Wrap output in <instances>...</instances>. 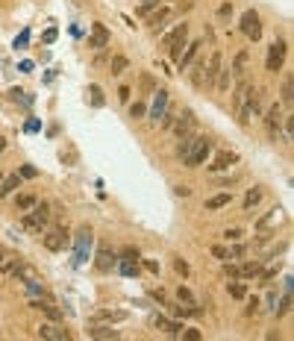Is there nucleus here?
<instances>
[{"label":"nucleus","mask_w":294,"mask_h":341,"mask_svg":"<svg viewBox=\"0 0 294 341\" xmlns=\"http://www.w3.org/2000/svg\"><path fill=\"white\" fill-rule=\"evenodd\" d=\"M176 194H179V197H188V186H176Z\"/></svg>","instance_id":"obj_50"},{"label":"nucleus","mask_w":294,"mask_h":341,"mask_svg":"<svg viewBox=\"0 0 294 341\" xmlns=\"http://www.w3.org/2000/svg\"><path fill=\"white\" fill-rule=\"evenodd\" d=\"M209 250H212V256H215V259H230V250L221 247V244H212Z\"/></svg>","instance_id":"obj_36"},{"label":"nucleus","mask_w":294,"mask_h":341,"mask_svg":"<svg viewBox=\"0 0 294 341\" xmlns=\"http://www.w3.org/2000/svg\"><path fill=\"white\" fill-rule=\"evenodd\" d=\"M165 109H168V92H156V100L150 106V118L153 121H159L165 115Z\"/></svg>","instance_id":"obj_14"},{"label":"nucleus","mask_w":294,"mask_h":341,"mask_svg":"<svg viewBox=\"0 0 294 341\" xmlns=\"http://www.w3.org/2000/svg\"><path fill=\"white\" fill-rule=\"evenodd\" d=\"M227 291H230V297H235V300H244L247 285H241V282H227Z\"/></svg>","instance_id":"obj_27"},{"label":"nucleus","mask_w":294,"mask_h":341,"mask_svg":"<svg viewBox=\"0 0 294 341\" xmlns=\"http://www.w3.org/2000/svg\"><path fill=\"white\" fill-rule=\"evenodd\" d=\"M127 71V56H112V74H124Z\"/></svg>","instance_id":"obj_31"},{"label":"nucleus","mask_w":294,"mask_h":341,"mask_svg":"<svg viewBox=\"0 0 294 341\" xmlns=\"http://www.w3.org/2000/svg\"><path fill=\"white\" fill-rule=\"evenodd\" d=\"M124 256H127V259H139V250H135V247H127V250H124Z\"/></svg>","instance_id":"obj_47"},{"label":"nucleus","mask_w":294,"mask_h":341,"mask_svg":"<svg viewBox=\"0 0 294 341\" xmlns=\"http://www.w3.org/2000/svg\"><path fill=\"white\" fill-rule=\"evenodd\" d=\"M259 200H262V188H250V191L244 194V209H253Z\"/></svg>","instance_id":"obj_29"},{"label":"nucleus","mask_w":294,"mask_h":341,"mask_svg":"<svg viewBox=\"0 0 294 341\" xmlns=\"http://www.w3.org/2000/svg\"><path fill=\"white\" fill-rule=\"evenodd\" d=\"M197 47H200V41H191V44H188V50H186V56L176 59V62H179V71H186L188 65H191V59L197 56Z\"/></svg>","instance_id":"obj_22"},{"label":"nucleus","mask_w":294,"mask_h":341,"mask_svg":"<svg viewBox=\"0 0 294 341\" xmlns=\"http://www.w3.org/2000/svg\"><path fill=\"white\" fill-rule=\"evenodd\" d=\"M47 221H50V206H47V203H35L33 209H27V215L21 218V226L30 230V233H35V235H41Z\"/></svg>","instance_id":"obj_1"},{"label":"nucleus","mask_w":294,"mask_h":341,"mask_svg":"<svg viewBox=\"0 0 294 341\" xmlns=\"http://www.w3.org/2000/svg\"><path fill=\"white\" fill-rule=\"evenodd\" d=\"M144 112H147V106L141 103V100H135V103L129 106V115H132V118H141Z\"/></svg>","instance_id":"obj_35"},{"label":"nucleus","mask_w":294,"mask_h":341,"mask_svg":"<svg viewBox=\"0 0 294 341\" xmlns=\"http://www.w3.org/2000/svg\"><path fill=\"white\" fill-rule=\"evenodd\" d=\"M35 203H38V200H35L33 194H18V197H15V209H18V212H27V209H33Z\"/></svg>","instance_id":"obj_23"},{"label":"nucleus","mask_w":294,"mask_h":341,"mask_svg":"<svg viewBox=\"0 0 294 341\" xmlns=\"http://www.w3.org/2000/svg\"><path fill=\"white\" fill-rule=\"evenodd\" d=\"M288 309H291V297H288V294H285V297H282V303H280V309H274V315L280 317V315H285V312H288Z\"/></svg>","instance_id":"obj_37"},{"label":"nucleus","mask_w":294,"mask_h":341,"mask_svg":"<svg viewBox=\"0 0 294 341\" xmlns=\"http://www.w3.org/2000/svg\"><path fill=\"white\" fill-rule=\"evenodd\" d=\"M188 41V24H179L171 35H165V47H171V59L183 56V44Z\"/></svg>","instance_id":"obj_4"},{"label":"nucleus","mask_w":294,"mask_h":341,"mask_svg":"<svg viewBox=\"0 0 294 341\" xmlns=\"http://www.w3.org/2000/svg\"><path fill=\"white\" fill-rule=\"evenodd\" d=\"M194 141H197V135H191V132H188V135H183V144L176 147V153H179V156L186 159V156H188V150L194 147Z\"/></svg>","instance_id":"obj_28"},{"label":"nucleus","mask_w":294,"mask_h":341,"mask_svg":"<svg viewBox=\"0 0 294 341\" xmlns=\"http://www.w3.org/2000/svg\"><path fill=\"white\" fill-rule=\"evenodd\" d=\"M230 15H233V3H223L218 9V18H230Z\"/></svg>","instance_id":"obj_41"},{"label":"nucleus","mask_w":294,"mask_h":341,"mask_svg":"<svg viewBox=\"0 0 294 341\" xmlns=\"http://www.w3.org/2000/svg\"><path fill=\"white\" fill-rule=\"evenodd\" d=\"M277 270H280V265H274V268L265 270V274H262V285H268V280H274V277H277Z\"/></svg>","instance_id":"obj_38"},{"label":"nucleus","mask_w":294,"mask_h":341,"mask_svg":"<svg viewBox=\"0 0 294 341\" xmlns=\"http://www.w3.org/2000/svg\"><path fill=\"white\" fill-rule=\"evenodd\" d=\"M259 312V300H253V303H250V309H247V315H256Z\"/></svg>","instance_id":"obj_48"},{"label":"nucleus","mask_w":294,"mask_h":341,"mask_svg":"<svg viewBox=\"0 0 294 341\" xmlns=\"http://www.w3.org/2000/svg\"><path fill=\"white\" fill-rule=\"evenodd\" d=\"M191 127H194V115H191V109H186L179 118H174V124H171V129H174L176 139H183V135H188L191 132Z\"/></svg>","instance_id":"obj_7"},{"label":"nucleus","mask_w":294,"mask_h":341,"mask_svg":"<svg viewBox=\"0 0 294 341\" xmlns=\"http://www.w3.org/2000/svg\"><path fill=\"white\" fill-rule=\"evenodd\" d=\"M0 183H3V176H0Z\"/></svg>","instance_id":"obj_54"},{"label":"nucleus","mask_w":294,"mask_h":341,"mask_svg":"<svg viewBox=\"0 0 294 341\" xmlns=\"http://www.w3.org/2000/svg\"><path fill=\"white\" fill-rule=\"evenodd\" d=\"M230 80H233V71H218V77H215V85H218V92H227L230 88Z\"/></svg>","instance_id":"obj_26"},{"label":"nucleus","mask_w":294,"mask_h":341,"mask_svg":"<svg viewBox=\"0 0 294 341\" xmlns=\"http://www.w3.org/2000/svg\"><path fill=\"white\" fill-rule=\"evenodd\" d=\"M223 235H227V241H238V238H241V235H244V233H241L238 226H233V230H227V233H223Z\"/></svg>","instance_id":"obj_39"},{"label":"nucleus","mask_w":294,"mask_h":341,"mask_svg":"<svg viewBox=\"0 0 294 341\" xmlns=\"http://www.w3.org/2000/svg\"><path fill=\"white\" fill-rule=\"evenodd\" d=\"M221 71V53L215 50L209 56V62H203V85H215V77Z\"/></svg>","instance_id":"obj_6"},{"label":"nucleus","mask_w":294,"mask_h":341,"mask_svg":"<svg viewBox=\"0 0 294 341\" xmlns=\"http://www.w3.org/2000/svg\"><path fill=\"white\" fill-rule=\"evenodd\" d=\"M92 100H94V106L103 103V97H100V88H97V85H92Z\"/></svg>","instance_id":"obj_43"},{"label":"nucleus","mask_w":294,"mask_h":341,"mask_svg":"<svg viewBox=\"0 0 294 341\" xmlns=\"http://www.w3.org/2000/svg\"><path fill=\"white\" fill-rule=\"evenodd\" d=\"M238 162V153H233V150H221L218 156H215V162L209 165L212 171H223V168H230V165H235Z\"/></svg>","instance_id":"obj_13"},{"label":"nucleus","mask_w":294,"mask_h":341,"mask_svg":"<svg viewBox=\"0 0 294 341\" xmlns=\"http://www.w3.org/2000/svg\"><path fill=\"white\" fill-rule=\"evenodd\" d=\"M280 124H282V109L274 103L268 109V115H265V127L270 129V135H277V132H280Z\"/></svg>","instance_id":"obj_12"},{"label":"nucleus","mask_w":294,"mask_h":341,"mask_svg":"<svg viewBox=\"0 0 294 341\" xmlns=\"http://www.w3.org/2000/svg\"><path fill=\"white\" fill-rule=\"evenodd\" d=\"M280 218H282V215H280V209L274 206V209H270L268 215H265V218H262V221L256 223V230H259V233H265L268 226H274V223H280Z\"/></svg>","instance_id":"obj_18"},{"label":"nucleus","mask_w":294,"mask_h":341,"mask_svg":"<svg viewBox=\"0 0 294 341\" xmlns=\"http://www.w3.org/2000/svg\"><path fill=\"white\" fill-rule=\"evenodd\" d=\"M174 268H176V274H183V277H188V265L183 262V259H176V262H174Z\"/></svg>","instance_id":"obj_42"},{"label":"nucleus","mask_w":294,"mask_h":341,"mask_svg":"<svg viewBox=\"0 0 294 341\" xmlns=\"http://www.w3.org/2000/svg\"><path fill=\"white\" fill-rule=\"evenodd\" d=\"M153 3H159V0H144V6H141V12H147L153 6Z\"/></svg>","instance_id":"obj_51"},{"label":"nucleus","mask_w":294,"mask_h":341,"mask_svg":"<svg viewBox=\"0 0 294 341\" xmlns=\"http://www.w3.org/2000/svg\"><path fill=\"white\" fill-rule=\"evenodd\" d=\"M35 174H38V171H35V168H21V176H27V179H33Z\"/></svg>","instance_id":"obj_46"},{"label":"nucleus","mask_w":294,"mask_h":341,"mask_svg":"<svg viewBox=\"0 0 294 341\" xmlns=\"http://www.w3.org/2000/svg\"><path fill=\"white\" fill-rule=\"evenodd\" d=\"M97 321H112V324H115V321H127V312H112V309H103V312H97Z\"/></svg>","instance_id":"obj_25"},{"label":"nucleus","mask_w":294,"mask_h":341,"mask_svg":"<svg viewBox=\"0 0 294 341\" xmlns=\"http://www.w3.org/2000/svg\"><path fill=\"white\" fill-rule=\"evenodd\" d=\"M144 268H147V270H153V274H159V262H153V259H147V262H144Z\"/></svg>","instance_id":"obj_45"},{"label":"nucleus","mask_w":294,"mask_h":341,"mask_svg":"<svg viewBox=\"0 0 294 341\" xmlns=\"http://www.w3.org/2000/svg\"><path fill=\"white\" fill-rule=\"evenodd\" d=\"M282 139L285 141H291V129H294V118H282Z\"/></svg>","instance_id":"obj_32"},{"label":"nucleus","mask_w":294,"mask_h":341,"mask_svg":"<svg viewBox=\"0 0 294 341\" xmlns=\"http://www.w3.org/2000/svg\"><path fill=\"white\" fill-rule=\"evenodd\" d=\"M168 15H171V9H168V6H162L159 12H150V15H147V24H150V27H156V30H162V24L168 21Z\"/></svg>","instance_id":"obj_19"},{"label":"nucleus","mask_w":294,"mask_h":341,"mask_svg":"<svg viewBox=\"0 0 294 341\" xmlns=\"http://www.w3.org/2000/svg\"><path fill=\"white\" fill-rule=\"evenodd\" d=\"M223 274H227L230 280H238V277H241V274H238V268H235V265H223Z\"/></svg>","instance_id":"obj_40"},{"label":"nucleus","mask_w":294,"mask_h":341,"mask_svg":"<svg viewBox=\"0 0 294 341\" xmlns=\"http://www.w3.org/2000/svg\"><path fill=\"white\" fill-rule=\"evenodd\" d=\"M285 59V41H274L268 50V71H280Z\"/></svg>","instance_id":"obj_8"},{"label":"nucleus","mask_w":294,"mask_h":341,"mask_svg":"<svg viewBox=\"0 0 294 341\" xmlns=\"http://www.w3.org/2000/svg\"><path fill=\"white\" fill-rule=\"evenodd\" d=\"M230 200H233V194H230V191H223V194H215V197L206 200V209H209V212L223 209V206H230Z\"/></svg>","instance_id":"obj_17"},{"label":"nucleus","mask_w":294,"mask_h":341,"mask_svg":"<svg viewBox=\"0 0 294 341\" xmlns=\"http://www.w3.org/2000/svg\"><path fill=\"white\" fill-rule=\"evenodd\" d=\"M21 186V176L18 174H9V176H3V183H0V197H9L15 188Z\"/></svg>","instance_id":"obj_16"},{"label":"nucleus","mask_w":294,"mask_h":341,"mask_svg":"<svg viewBox=\"0 0 294 341\" xmlns=\"http://www.w3.org/2000/svg\"><path fill=\"white\" fill-rule=\"evenodd\" d=\"M176 297H179V300H183V303H188V306H194V294L188 291L186 285H179V288H176Z\"/></svg>","instance_id":"obj_33"},{"label":"nucleus","mask_w":294,"mask_h":341,"mask_svg":"<svg viewBox=\"0 0 294 341\" xmlns=\"http://www.w3.org/2000/svg\"><path fill=\"white\" fill-rule=\"evenodd\" d=\"M241 33H244L247 38H253V41L262 38V24H259V15L253 9H247L244 15H241Z\"/></svg>","instance_id":"obj_5"},{"label":"nucleus","mask_w":294,"mask_h":341,"mask_svg":"<svg viewBox=\"0 0 294 341\" xmlns=\"http://www.w3.org/2000/svg\"><path fill=\"white\" fill-rule=\"evenodd\" d=\"M12 277H15L18 282H24V285H30V282H35V280H38V274H35V268H33V265H27V262H21L18 268L12 270Z\"/></svg>","instance_id":"obj_11"},{"label":"nucleus","mask_w":294,"mask_h":341,"mask_svg":"<svg viewBox=\"0 0 294 341\" xmlns=\"http://www.w3.org/2000/svg\"><path fill=\"white\" fill-rule=\"evenodd\" d=\"M291 100H294V94H291V77L282 82V103H288L291 106Z\"/></svg>","instance_id":"obj_34"},{"label":"nucleus","mask_w":294,"mask_h":341,"mask_svg":"<svg viewBox=\"0 0 294 341\" xmlns=\"http://www.w3.org/2000/svg\"><path fill=\"white\" fill-rule=\"evenodd\" d=\"M250 92H253V85L250 82H238V88H235V94H233V100H235V106H244V100L250 97Z\"/></svg>","instance_id":"obj_20"},{"label":"nucleus","mask_w":294,"mask_h":341,"mask_svg":"<svg viewBox=\"0 0 294 341\" xmlns=\"http://www.w3.org/2000/svg\"><path fill=\"white\" fill-rule=\"evenodd\" d=\"M3 147H6V141H3V139H0V153H3Z\"/></svg>","instance_id":"obj_53"},{"label":"nucleus","mask_w":294,"mask_h":341,"mask_svg":"<svg viewBox=\"0 0 294 341\" xmlns=\"http://www.w3.org/2000/svg\"><path fill=\"white\" fill-rule=\"evenodd\" d=\"M212 153V144H209V139L206 135H197V141H194V147L188 150V156L183 159V162L188 165V168H197L200 162H206V156Z\"/></svg>","instance_id":"obj_3"},{"label":"nucleus","mask_w":294,"mask_h":341,"mask_svg":"<svg viewBox=\"0 0 294 341\" xmlns=\"http://www.w3.org/2000/svg\"><path fill=\"white\" fill-rule=\"evenodd\" d=\"M183 335H186L188 341H200V329H186Z\"/></svg>","instance_id":"obj_44"},{"label":"nucleus","mask_w":294,"mask_h":341,"mask_svg":"<svg viewBox=\"0 0 294 341\" xmlns=\"http://www.w3.org/2000/svg\"><path fill=\"white\" fill-rule=\"evenodd\" d=\"M247 62H250V53H247V50H241V53H238V56H235V62H233V74L235 77H241V74H244L247 71Z\"/></svg>","instance_id":"obj_21"},{"label":"nucleus","mask_w":294,"mask_h":341,"mask_svg":"<svg viewBox=\"0 0 294 341\" xmlns=\"http://www.w3.org/2000/svg\"><path fill=\"white\" fill-rule=\"evenodd\" d=\"M41 241H44V247L50 250V253H59L62 247L68 244V230H65L62 223H56V226H50V230L41 235Z\"/></svg>","instance_id":"obj_2"},{"label":"nucleus","mask_w":294,"mask_h":341,"mask_svg":"<svg viewBox=\"0 0 294 341\" xmlns=\"http://www.w3.org/2000/svg\"><path fill=\"white\" fill-rule=\"evenodd\" d=\"M109 44V30H106L103 24H94L92 27V38H88V47H94V50H100V47Z\"/></svg>","instance_id":"obj_10"},{"label":"nucleus","mask_w":294,"mask_h":341,"mask_svg":"<svg viewBox=\"0 0 294 341\" xmlns=\"http://www.w3.org/2000/svg\"><path fill=\"white\" fill-rule=\"evenodd\" d=\"M259 270H262V262H247V265L238 268V274H241V277H256Z\"/></svg>","instance_id":"obj_30"},{"label":"nucleus","mask_w":294,"mask_h":341,"mask_svg":"<svg viewBox=\"0 0 294 341\" xmlns=\"http://www.w3.org/2000/svg\"><path fill=\"white\" fill-rule=\"evenodd\" d=\"M94 265H97V270H109L112 265H115V253L103 244L100 250H97V262H94Z\"/></svg>","instance_id":"obj_15"},{"label":"nucleus","mask_w":294,"mask_h":341,"mask_svg":"<svg viewBox=\"0 0 294 341\" xmlns=\"http://www.w3.org/2000/svg\"><path fill=\"white\" fill-rule=\"evenodd\" d=\"M118 97H121V100H129V88H127V85H124V88L118 92Z\"/></svg>","instance_id":"obj_49"},{"label":"nucleus","mask_w":294,"mask_h":341,"mask_svg":"<svg viewBox=\"0 0 294 341\" xmlns=\"http://www.w3.org/2000/svg\"><path fill=\"white\" fill-rule=\"evenodd\" d=\"M88 335H92V338H118V329H112V327H94V329H88Z\"/></svg>","instance_id":"obj_24"},{"label":"nucleus","mask_w":294,"mask_h":341,"mask_svg":"<svg viewBox=\"0 0 294 341\" xmlns=\"http://www.w3.org/2000/svg\"><path fill=\"white\" fill-rule=\"evenodd\" d=\"M38 335H41V338H50V341H68L71 338L68 329H62L59 324H41V327H38Z\"/></svg>","instance_id":"obj_9"},{"label":"nucleus","mask_w":294,"mask_h":341,"mask_svg":"<svg viewBox=\"0 0 294 341\" xmlns=\"http://www.w3.org/2000/svg\"><path fill=\"white\" fill-rule=\"evenodd\" d=\"M3 259H9V250H6V247H0V262H3Z\"/></svg>","instance_id":"obj_52"}]
</instances>
